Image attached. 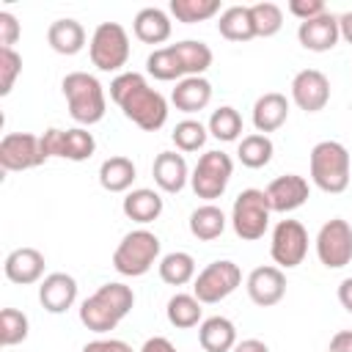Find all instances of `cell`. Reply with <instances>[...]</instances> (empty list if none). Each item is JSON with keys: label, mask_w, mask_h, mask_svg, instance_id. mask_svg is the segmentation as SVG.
<instances>
[{"label": "cell", "mask_w": 352, "mask_h": 352, "mask_svg": "<svg viewBox=\"0 0 352 352\" xmlns=\"http://www.w3.org/2000/svg\"><path fill=\"white\" fill-rule=\"evenodd\" d=\"M110 99L143 132H157L168 121V102H165V96L160 91H154L140 72L118 74L110 82Z\"/></svg>", "instance_id": "cell-1"}, {"label": "cell", "mask_w": 352, "mask_h": 352, "mask_svg": "<svg viewBox=\"0 0 352 352\" xmlns=\"http://www.w3.org/2000/svg\"><path fill=\"white\" fill-rule=\"evenodd\" d=\"M132 305H135V292L121 280H110L82 300L80 322L94 333H110L132 311Z\"/></svg>", "instance_id": "cell-2"}, {"label": "cell", "mask_w": 352, "mask_h": 352, "mask_svg": "<svg viewBox=\"0 0 352 352\" xmlns=\"http://www.w3.org/2000/svg\"><path fill=\"white\" fill-rule=\"evenodd\" d=\"M60 88H63V96H66V104H69V116L77 124L91 126V124H99L104 118L107 99H104L102 82L94 74H88V72H69L63 77Z\"/></svg>", "instance_id": "cell-3"}, {"label": "cell", "mask_w": 352, "mask_h": 352, "mask_svg": "<svg viewBox=\"0 0 352 352\" xmlns=\"http://www.w3.org/2000/svg\"><path fill=\"white\" fill-rule=\"evenodd\" d=\"M311 182L330 195H338L349 187V151L338 140H319L308 157Z\"/></svg>", "instance_id": "cell-4"}, {"label": "cell", "mask_w": 352, "mask_h": 352, "mask_svg": "<svg viewBox=\"0 0 352 352\" xmlns=\"http://www.w3.org/2000/svg\"><path fill=\"white\" fill-rule=\"evenodd\" d=\"M157 258H160V236L146 228H138L118 242L113 253V267L118 275L140 278L157 264Z\"/></svg>", "instance_id": "cell-5"}, {"label": "cell", "mask_w": 352, "mask_h": 352, "mask_svg": "<svg viewBox=\"0 0 352 352\" xmlns=\"http://www.w3.org/2000/svg\"><path fill=\"white\" fill-rule=\"evenodd\" d=\"M270 201H267V192L264 190H242L236 198H234V206H231V226H234V234L245 242H256L264 236L267 226H270Z\"/></svg>", "instance_id": "cell-6"}, {"label": "cell", "mask_w": 352, "mask_h": 352, "mask_svg": "<svg viewBox=\"0 0 352 352\" xmlns=\"http://www.w3.org/2000/svg\"><path fill=\"white\" fill-rule=\"evenodd\" d=\"M91 63L99 72H118L129 60V36L118 22H102L96 25L91 44H88Z\"/></svg>", "instance_id": "cell-7"}, {"label": "cell", "mask_w": 352, "mask_h": 352, "mask_svg": "<svg viewBox=\"0 0 352 352\" xmlns=\"http://www.w3.org/2000/svg\"><path fill=\"white\" fill-rule=\"evenodd\" d=\"M239 283H242V270H239L234 261L223 258V261L206 264V267L195 275V280H192V294H195L204 305H212V302H220V300H226L228 294H234V292L239 289Z\"/></svg>", "instance_id": "cell-8"}, {"label": "cell", "mask_w": 352, "mask_h": 352, "mask_svg": "<svg viewBox=\"0 0 352 352\" xmlns=\"http://www.w3.org/2000/svg\"><path fill=\"white\" fill-rule=\"evenodd\" d=\"M231 173H234V162L226 151H206V154H201V160L190 176L192 192L204 201H214L226 192Z\"/></svg>", "instance_id": "cell-9"}, {"label": "cell", "mask_w": 352, "mask_h": 352, "mask_svg": "<svg viewBox=\"0 0 352 352\" xmlns=\"http://www.w3.org/2000/svg\"><path fill=\"white\" fill-rule=\"evenodd\" d=\"M316 256L327 270H341L352 261V226L344 217H333L319 228Z\"/></svg>", "instance_id": "cell-10"}, {"label": "cell", "mask_w": 352, "mask_h": 352, "mask_svg": "<svg viewBox=\"0 0 352 352\" xmlns=\"http://www.w3.org/2000/svg\"><path fill=\"white\" fill-rule=\"evenodd\" d=\"M308 253V231L300 220H280L272 228V242H270V256L280 270L300 267Z\"/></svg>", "instance_id": "cell-11"}, {"label": "cell", "mask_w": 352, "mask_h": 352, "mask_svg": "<svg viewBox=\"0 0 352 352\" xmlns=\"http://www.w3.org/2000/svg\"><path fill=\"white\" fill-rule=\"evenodd\" d=\"M44 151H41V138L30 132H8L0 140V165L3 170H30L44 165Z\"/></svg>", "instance_id": "cell-12"}, {"label": "cell", "mask_w": 352, "mask_h": 352, "mask_svg": "<svg viewBox=\"0 0 352 352\" xmlns=\"http://www.w3.org/2000/svg\"><path fill=\"white\" fill-rule=\"evenodd\" d=\"M292 99L305 113H319L330 102V80L319 69H302L292 80Z\"/></svg>", "instance_id": "cell-13"}, {"label": "cell", "mask_w": 352, "mask_h": 352, "mask_svg": "<svg viewBox=\"0 0 352 352\" xmlns=\"http://www.w3.org/2000/svg\"><path fill=\"white\" fill-rule=\"evenodd\" d=\"M286 294V275L280 267H256L248 275V297L261 305V308H272L283 300Z\"/></svg>", "instance_id": "cell-14"}, {"label": "cell", "mask_w": 352, "mask_h": 352, "mask_svg": "<svg viewBox=\"0 0 352 352\" xmlns=\"http://www.w3.org/2000/svg\"><path fill=\"white\" fill-rule=\"evenodd\" d=\"M267 201H270V209L272 212H294L300 209L305 201H308V182L297 173H286V176H278L267 184Z\"/></svg>", "instance_id": "cell-15"}, {"label": "cell", "mask_w": 352, "mask_h": 352, "mask_svg": "<svg viewBox=\"0 0 352 352\" xmlns=\"http://www.w3.org/2000/svg\"><path fill=\"white\" fill-rule=\"evenodd\" d=\"M3 272L11 283H19V286L38 283L41 275H44V256L36 248H16L6 256Z\"/></svg>", "instance_id": "cell-16"}, {"label": "cell", "mask_w": 352, "mask_h": 352, "mask_svg": "<svg viewBox=\"0 0 352 352\" xmlns=\"http://www.w3.org/2000/svg\"><path fill=\"white\" fill-rule=\"evenodd\" d=\"M77 300V280L66 272H50L38 286V302L50 314H63Z\"/></svg>", "instance_id": "cell-17"}, {"label": "cell", "mask_w": 352, "mask_h": 352, "mask_svg": "<svg viewBox=\"0 0 352 352\" xmlns=\"http://www.w3.org/2000/svg\"><path fill=\"white\" fill-rule=\"evenodd\" d=\"M297 38L311 52H327V50H333L338 44V38H341V33H338V16H333V14L324 11L316 19L300 22Z\"/></svg>", "instance_id": "cell-18"}, {"label": "cell", "mask_w": 352, "mask_h": 352, "mask_svg": "<svg viewBox=\"0 0 352 352\" xmlns=\"http://www.w3.org/2000/svg\"><path fill=\"white\" fill-rule=\"evenodd\" d=\"M289 118V99L278 91H270L264 96L256 99L253 104V126L258 135H267V132H275L286 124Z\"/></svg>", "instance_id": "cell-19"}, {"label": "cell", "mask_w": 352, "mask_h": 352, "mask_svg": "<svg viewBox=\"0 0 352 352\" xmlns=\"http://www.w3.org/2000/svg\"><path fill=\"white\" fill-rule=\"evenodd\" d=\"M151 176H154V182L162 192H182L187 179H190L187 162L176 151H160L154 165H151Z\"/></svg>", "instance_id": "cell-20"}, {"label": "cell", "mask_w": 352, "mask_h": 352, "mask_svg": "<svg viewBox=\"0 0 352 352\" xmlns=\"http://www.w3.org/2000/svg\"><path fill=\"white\" fill-rule=\"evenodd\" d=\"M170 102L182 113H198L212 102V82L206 77H184L170 91Z\"/></svg>", "instance_id": "cell-21"}, {"label": "cell", "mask_w": 352, "mask_h": 352, "mask_svg": "<svg viewBox=\"0 0 352 352\" xmlns=\"http://www.w3.org/2000/svg\"><path fill=\"white\" fill-rule=\"evenodd\" d=\"M198 344L204 352H231L236 346V327L226 316H209L198 327Z\"/></svg>", "instance_id": "cell-22"}, {"label": "cell", "mask_w": 352, "mask_h": 352, "mask_svg": "<svg viewBox=\"0 0 352 352\" xmlns=\"http://www.w3.org/2000/svg\"><path fill=\"white\" fill-rule=\"evenodd\" d=\"M132 30H135V36H138L143 44H162V41L170 38L173 25H170V16H168L162 8L148 6V8H140V11L135 14Z\"/></svg>", "instance_id": "cell-23"}, {"label": "cell", "mask_w": 352, "mask_h": 352, "mask_svg": "<svg viewBox=\"0 0 352 352\" xmlns=\"http://www.w3.org/2000/svg\"><path fill=\"white\" fill-rule=\"evenodd\" d=\"M162 195L157 192V190H148V187H138V190H129L126 192V198H124V204H121V209H124V214L129 217V220H135V223H154L160 214H162Z\"/></svg>", "instance_id": "cell-24"}, {"label": "cell", "mask_w": 352, "mask_h": 352, "mask_svg": "<svg viewBox=\"0 0 352 352\" xmlns=\"http://www.w3.org/2000/svg\"><path fill=\"white\" fill-rule=\"evenodd\" d=\"M47 41L58 55H77L85 47V28L77 19H55L47 30Z\"/></svg>", "instance_id": "cell-25"}, {"label": "cell", "mask_w": 352, "mask_h": 352, "mask_svg": "<svg viewBox=\"0 0 352 352\" xmlns=\"http://www.w3.org/2000/svg\"><path fill=\"white\" fill-rule=\"evenodd\" d=\"M135 176H138V170L129 157H107L99 165V184L107 192H126L132 187Z\"/></svg>", "instance_id": "cell-26"}, {"label": "cell", "mask_w": 352, "mask_h": 352, "mask_svg": "<svg viewBox=\"0 0 352 352\" xmlns=\"http://www.w3.org/2000/svg\"><path fill=\"white\" fill-rule=\"evenodd\" d=\"M217 30L228 41H250V38H256L250 6H228L217 19Z\"/></svg>", "instance_id": "cell-27"}, {"label": "cell", "mask_w": 352, "mask_h": 352, "mask_svg": "<svg viewBox=\"0 0 352 352\" xmlns=\"http://www.w3.org/2000/svg\"><path fill=\"white\" fill-rule=\"evenodd\" d=\"M170 47H173V52L184 69V77H204V72L212 66V50L204 41L187 38V41H176Z\"/></svg>", "instance_id": "cell-28"}, {"label": "cell", "mask_w": 352, "mask_h": 352, "mask_svg": "<svg viewBox=\"0 0 352 352\" xmlns=\"http://www.w3.org/2000/svg\"><path fill=\"white\" fill-rule=\"evenodd\" d=\"M226 231V214L214 204H204L190 214V234L201 242H212Z\"/></svg>", "instance_id": "cell-29"}, {"label": "cell", "mask_w": 352, "mask_h": 352, "mask_svg": "<svg viewBox=\"0 0 352 352\" xmlns=\"http://www.w3.org/2000/svg\"><path fill=\"white\" fill-rule=\"evenodd\" d=\"M160 278L168 286H184L190 280H195V258L184 250H173L168 256L160 258Z\"/></svg>", "instance_id": "cell-30"}, {"label": "cell", "mask_w": 352, "mask_h": 352, "mask_svg": "<svg viewBox=\"0 0 352 352\" xmlns=\"http://www.w3.org/2000/svg\"><path fill=\"white\" fill-rule=\"evenodd\" d=\"M204 302L195 297V294H173L170 300H168V308H165V314H168V322L173 324V327H182V330H187V327H195L198 322H201V308Z\"/></svg>", "instance_id": "cell-31"}, {"label": "cell", "mask_w": 352, "mask_h": 352, "mask_svg": "<svg viewBox=\"0 0 352 352\" xmlns=\"http://www.w3.org/2000/svg\"><path fill=\"white\" fill-rule=\"evenodd\" d=\"M272 151H275V146H272V140L267 138V135H258V132H253V135H245L242 140H239V148H236V157H239V162L245 165V168H264L270 160H272Z\"/></svg>", "instance_id": "cell-32"}, {"label": "cell", "mask_w": 352, "mask_h": 352, "mask_svg": "<svg viewBox=\"0 0 352 352\" xmlns=\"http://www.w3.org/2000/svg\"><path fill=\"white\" fill-rule=\"evenodd\" d=\"M170 14L184 22V25H195V22H206L220 11V0H170Z\"/></svg>", "instance_id": "cell-33"}, {"label": "cell", "mask_w": 352, "mask_h": 352, "mask_svg": "<svg viewBox=\"0 0 352 352\" xmlns=\"http://www.w3.org/2000/svg\"><path fill=\"white\" fill-rule=\"evenodd\" d=\"M146 69L154 80H162V82H170V80H184V69L173 52V47H160L154 50L148 58H146Z\"/></svg>", "instance_id": "cell-34"}, {"label": "cell", "mask_w": 352, "mask_h": 352, "mask_svg": "<svg viewBox=\"0 0 352 352\" xmlns=\"http://www.w3.org/2000/svg\"><path fill=\"white\" fill-rule=\"evenodd\" d=\"M206 129H209L212 138H217V140H223V143H231V140H236V138L242 135V116H239L234 107L223 104V107H217V110L209 116Z\"/></svg>", "instance_id": "cell-35"}, {"label": "cell", "mask_w": 352, "mask_h": 352, "mask_svg": "<svg viewBox=\"0 0 352 352\" xmlns=\"http://www.w3.org/2000/svg\"><path fill=\"white\" fill-rule=\"evenodd\" d=\"M96 151V140L88 129L82 126H74V129H63V160H72V162H82L88 160L91 154Z\"/></svg>", "instance_id": "cell-36"}, {"label": "cell", "mask_w": 352, "mask_h": 352, "mask_svg": "<svg viewBox=\"0 0 352 352\" xmlns=\"http://www.w3.org/2000/svg\"><path fill=\"white\" fill-rule=\"evenodd\" d=\"M28 316L16 308H3L0 311V344L3 346H16L28 338Z\"/></svg>", "instance_id": "cell-37"}, {"label": "cell", "mask_w": 352, "mask_h": 352, "mask_svg": "<svg viewBox=\"0 0 352 352\" xmlns=\"http://www.w3.org/2000/svg\"><path fill=\"white\" fill-rule=\"evenodd\" d=\"M250 16H253V30H256L258 38L275 36L280 30V25H283V11L275 3H256V6H250Z\"/></svg>", "instance_id": "cell-38"}, {"label": "cell", "mask_w": 352, "mask_h": 352, "mask_svg": "<svg viewBox=\"0 0 352 352\" xmlns=\"http://www.w3.org/2000/svg\"><path fill=\"white\" fill-rule=\"evenodd\" d=\"M173 143H176V148L179 151H198V148H204V143H206V138H209V129L201 124V121H192V118H184V121H179L176 126H173Z\"/></svg>", "instance_id": "cell-39"}, {"label": "cell", "mask_w": 352, "mask_h": 352, "mask_svg": "<svg viewBox=\"0 0 352 352\" xmlns=\"http://www.w3.org/2000/svg\"><path fill=\"white\" fill-rule=\"evenodd\" d=\"M22 74V55L16 50H0V96H8Z\"/></svg>", "instance_id": "cell-40"}, {"label": "cell", "mask_w": 352, "mask_h": 352, "mask_svg": "<svg viewBox=\"0 0 352 352\" xmlns=\"http://www.w3.org/2000/svg\"><path fill=\"white\" fill-rule=\"evenodd\" d=\"M22 28L11 11H0V50H14Z\"/></svg>", "instance_id": "cell-41"}, {"label": "cell", "mask_w": 352, "mask_h": 352, "mask_svg": "<svg viewBox=\"0 0 352 352\" xmlns=\"http://www.w3.org/2000/svg\"><path fill=\"white\" fill-rule=\"evenodd\" d=\"M327 8L322 0H292L289 3V14H294L300 22H308V19H316L322 16Z\"/></svg>", "instance_id": "cell-42"}, {"label": "cell", "mask_w": 352, "mask_h": 352, "mask_svg": "<svg viewBox=\"0 0 352 352\" xmlns=\"http://www.w3.org/2000/svg\"><path fill=\"white\" fill-rule=\"evenodd\" d=\"M41 151H44V157L50 160V157H60L63 154V129H47L44 135H41Z\"/></svg>", "instance_id": "cell-43"}, {"label": "cell", "mask_w": 352, "mask_h": 352, "mask_svg": "<svg viewBox=\"0 0 352 352\" xmlns=\"http://www.w3.org/2000/svg\"><path fill=\"white\" fill-rule=\"evenodd\" d=\"M82 352H132V346L121 338H96V341H88Z\"/></svg>", "instance_id": "cell-44"}, {"label": "cell", "mask_w": 352, "mask_h": 352, "mask_svg": "<svg viewBox=\"0 0 352 352\" xmlns=\"http://www.w3.org/2000/svg\"><path fill=\"white\" fill-rule=\"evenodd\" d=\"M327 352H352V330H338L330 338V349Z\"/></svg>", "instance_id": "cell-45"}, {"label": "cell", "mask_w": 352, "mask_h": 352, "mask_svg": "<svg viewBox=\"0 0 352 352\" xmlns=\"http://www.w3.org/2000/svg\"><path fill=\"white\" fill-rule=\"evenodd\" d=\"M140 352H179L165 336H154V338H148L143 346H140Z\"/></svg>", "instance_id": "cell-46"}, {"label": "cell", "mask_w": 352, "mask_h": 352, "mask_svg": "<svg viewBox=\"0 0 352 352\" xmlns=\"http://www.w3.org/2000/svg\"><path fill=\"white\" fill-rule=\"evenodd\" d=\"M231 352H270V346L258 338H242V341H236V346Z\"/></svg>", "instance_id": "cell-47"}, {"label": "cell", "mask_w": 352, "mask_h": 352, "mask_svg": "<svg viewBox=\"0 0 352 352\" xmlns=\"http://www.w3.org/2000/svg\"><path fill=\"white\" fill-rule=\"evenodd\" d=\"M338 302L352 314V278H344L338 286Z\"/></svg>", "instance_id": "cell-48"}, {"label": "cell", "mask_w": 352, "mask_h": 352, "mask_svg": "<svg viewBox=\"0 0 352 352\" xmlns=\"http://www.w3.org/2000/svg\"><path fill=\"white\" fill-rule=\"evenodd\" d=\"M338 33H341V38L346 44H352V11H346V14L338 16Z\"/></svg>", "instance_id": "cell-49"}]
</instances>
